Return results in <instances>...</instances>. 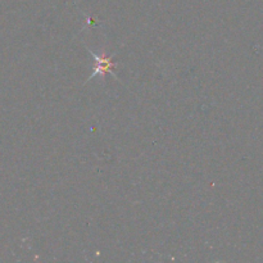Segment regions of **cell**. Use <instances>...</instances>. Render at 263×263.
<instances>
[{"instance_id":"cell-1","label":"cell","mask_w":263,"mask_h":263,"mask_svg":"<svg viewBox=\"0 0 263 263\" xmlns=\"http://www.w3.org/2000/svg\"><path fill=\"white\" fill-rule=\"evenodd\" d=\"M86 50L89 51L90 55L94 58V71L90 73L89 79L84 82V85L86 84V82H89L91 79H94L95 76L103 77L107 73H110L116 80H118L117 74L113 72V69L117 67V62L113 61V55H107L105 53H102L100 55H98V54H95L94 51H92L90 48H87V46H86Z\"/></svg>"}]
</instances>
